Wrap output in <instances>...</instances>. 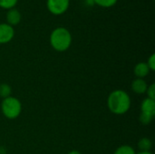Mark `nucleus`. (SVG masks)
Wrapping results in <instances>:
<instances>
[{
	"mask_svg": "<svg viewBox=\"0 0 155 154\" xmlns=\"http://www.w3.org/2000/svg\"><path fill=\"white\" fill-rule=\"evenodd\" d=\"M146 64H147V65H148V67L150 68V70H151V71H154L155 70V54H153L149 57L148 62H147Z\"/></svg>",
	"mask_w": 155,
	"mask_h": 154,
	"instance_id": "17",
	"label": "nucleus"
},
{
	"mask_svg": "<svg viewBox=\"0 0 155 154\" xmlns=\"http://www.w3.org/2000/svg\"><path fill=\"white\" fill-rule=\"evenodd\" d=\"M50 44L51 46L58 52L67 50L72 44L71 33L64 27L55 28L50 34Z\"/></svg>",
	"mask_w": 155,
	"mask_h": 154,
	"instance_id": "2",
	"label": "nucleus"
},
{
	"mask_svg": "<svg viewBox=\"0 0 155 154\" xmlns=\"http://www.w3.org/2000/svg\"><path fill=\"white\" fill-rule=\"evenodd\" d=\"M137 154H153V153H151L150 152H140L139 153H137Z\"/></svg>",
	"mask_w": 155,
	"mask_h": 154,
	"instance_id": "19",
	"label": "nucleus"
},
{
	"mask_svg": "<svg viewBox=\"0 0 155 154\" xmlns=\"http://www.w3.org/2000/svg\"><path fill=\"white\" fill-rule=\"evenodd\" d=\"M109 110L114 114H124L131 107V98L124 90H114L107 99Z\"/></svg>",
	"mask_w": 155,
	"mask_h": 154,
	"instance_id": "1",
	"label": "nucleus"
},
{
	"mask_svg": "<svg viewBox=\"0 0 155 154\" xmlns=\"http://www.w3.org/2000/svg\"><path fill=\"white\" fill-rule=\"evenodd\" d=\"M15 35L14 27L6 23L0 24V44L9 43Z\"/></svg>",
	"mask_w": 155,
	"mask_h": 154,
	"instance_id": "5",
	"label": "nucleus"
},
{
	"mask_svg": "<svg viewBox=\"0 0 155 154\" xmlns=\"http://www.w3.org/2000/svg\"><path fill=\"white\" fill-rule=\"evenodd\" d=\"M68 154H81V152H78V151L74 150V151H71V152H70Z\"/></svg>",
	"mask_w": 155,
	"mask_h": 154,
	"instance_id": "18",
	"label": "nucleus"
},
{
	"mask_svg": "<svg viewBox=\"0 0 155 154\" xmlns=\"http://www.w3.org/2000/svg\"><path fill=\"white\" fill-rule=\"evenodd\" d=\"M3 114L10 120L17 118L22 111V104L20 101L13 96L5 98L1 104Z\"/></svg>",
	"mask_w": 155,
	"mask_h": 154,
	"instance_id": "3",
	"label": "nucleus"
},
{
	"mask_svg": "<svg viewBox=\"0 0 155 154\" xmlns=\"http://www.w3.org/2000/svg\"><path fill=\"white\" fill-rule=\"evenodd\" d=\"M6 21H7L6 24L10 25L11 26L18 25L21 21L20 12L15 8L9 9L8 12L6 13Z\"/></svg>",
	"mask_w": 155,
	"mask_h": 154,
	"instance_id": "7",
	"label": "nucleus"
},
{
	"mask_svg": "<svg viewBox=\"0 0 155 154\" xmlns=\"http://www.w3.org/2000/svg\"><path fill=\"white\" fill-rule=\"evenodd\" d=\"M70 0H47L46 5L49 12L54 15H60L66 12Z\"/></svg>",
	"mask_w": 155,
	"mask_h": 154,
	"instance_id": "4",
	"label": "nucleus"
},
{
	"mask_svg": "<svg viewBox=\"0 0 155 154\" xmlns=\"http://www.w3.org/2000/svg\"><path fill=\"white\" fill-rule=\"evenodd\" d=\"M114 154H136L134 149L130 145H122L116 149Z\"/></svg>",
	"mask_w": 155,
	"mask_h": 154,
	"instance_id": "12",
	"label": "nucleus"
},
{
	"mask_svg": "<svg viewBox=\"0 0 155 154\" xmlns=\"http://www.w3.org/2000/svg\"><path fill=\"white\" fill-rule=\"evenodd\" d=\"M141 110H142L143 114H145L147 116L153 118L155 114V100L150 99V98L144 99L142 103Z\"/></svg>",
	"mask_w": 155,
	"mask_h": 154,
	"instance_id": "6",
	"label": "nucleus"
},
{
	"mask_svg": "<svg viewBox=\"0 0 155 154\" xmlns=\"http://www.w3.org/2000/svg\"><path fill=\"white\" fill-rule=\"evenodd\" d=\"M146 93H147V95H148V97H147V98H150V99L155 100V84H151L150 86H148Z\"/></svg>",
	"mask_w": 155,
	"mask_h": 154,
	"instance_id": "15",
	"label": "nucleus"
},
{
	"mask_svg": "<svg viewBox=\"0 0 155 154\" xmlns=\"http://www.w3.org/2000/svg\"><path fill=\"white\" fill-rule=\"evenodd\" d=\"M150 68L148 67L146 63H138L134 67V74L137 76V78H143L147 76L150 73Z\"/></svg>",
	"mask_w": 155,
	"mask_h": 154,
	"instance_id": "9",
	"label": "nucleus"
},
{
	"mask_svg": "<svg viewBox=\"0 0 155 154\" xmlns=\"http://www.w3.org/2000/svg\"><path fill=\"white\" fill-rule=\"evenodd\" d=\"M18 0H0V7L4 9H12L15 6Z\"/></svg>",
	"mask_w": 155,
	"mask_h": 154,
	"instance_id": "14",
	"label": "nucleus"
},
{
	"mask_svg": "<svg viewBox=\"0 0 155 154\" xmlns=\"http://www.w3.org/2000/svg\"><path fill=\"white\" fill-rule=\"evenodd\" d=\"M117 1L118 0H93L94 4L102 7H105V8L114 5L117 3Z\"/></svg>",
	"mask_w": 155,
	"mask_h": 154,
	"instance_id": "13",
	"label": "nucleus"
},
{
	"mask_svg": "<svg viewBox=\"0 0 155 154\" xmlns=\"http://www.w3.org/2000/svg\"><path fill=\"white\" fill-rule=\"evenodd\" d=\"M153 118L150 117V116H147L145 114H143L141 113L140 114V122L143 124V125H147V124H150L151 122L153 121Z\"/></svg>",
	"mask_w": 155,
	"mask_h": 154,
	"instance_id": "16",
	"label": "nucleus"
},
{
	"mask_svg": "<svg viewBox=\"0 0 155 154\" xmlns=\"http://www.w3.org/2000/svg\"><path fill=\"white\" fill-rule=\"evenodd\" d=\"M11 93H12V89L10 85H8L7 84H0V97H2L3 99L7 98L11 96Z\"/></svg>",
	"mask_w": 155,
	"mask_h": 154,
	"instance_id": "11",
	"label": "nucleus"
},
{
	"mask_svg": "<svg viewBox=\"0 0 155 154\" xmlns=\"http://www.w3.org/2000/svg\"><path fill=\"white\" fill-rule=\"evenodd\" d=\"M153 143L149 138H142L138 143V147L141 152H150L152 149Z\"/></svg>",
	"mask_w": 155,
	"mask_h": 154,
	"instance_id": "10",
	"label": "nucleus"
},
{
	"mask_svg": "<svg viewBox=\"0 0 155 154\" xmlns=\"http://www.w3.org/2000/svg\"><path fill=\"white\" fill-rule=\"evenodd\" d=\"M147 88H148V85H147L146 82L142 78H137L134 81H133V83H132L133 91L138 94H143V93H146Z\"/></svg>",
	"mask_w": 155,
	"mask_h": 154,
	"instance_id": "8",
	"label": "nucleus"
}]
</instances>
